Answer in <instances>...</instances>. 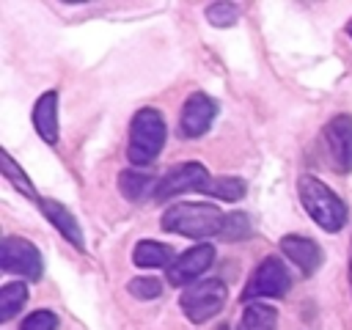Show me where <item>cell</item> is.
<instances>
[{"mask_svg": "<svg viewBox=\"0 0 352 330\" xmlns=\"http://www.w3.org/2000/svg\"><path fill=\"white\" fill-rule=\"evenodd\" d=\"M160 226L170 234L204 239V236H214L223 231L226 214L214 204H173L162 212Z\"/></svg>", "mask_w": 352, "mask_h": 330, "instance_id": "6da1fadb", "label": "cell"}, {"mask_svg": "<svg viewBox=\"0 0 352 330\" xmlns=\"http://www.w3.org/2000/svg\"><path fill=\"white\" fill-rule=\"evenodd\" d=\"M297 192H300V201L305 206V212L314 217V223L324 231H341L344 223H346V206L344 201L330 190L324 187L316 176H300L297 179Z\"/></svg>", "mask_w": 352, "mask_h": 330, "instance_id": "7a4b0ae2", "label": "cell"}, {"mask_svg": "<svg viewBox=\"0 0 352 330\" xmlns=\"http://www.w3.org/2000/svg\"><path fill=\"white\" fill-rule=\"evenodd\" d=\"M165 146V121L160 110L143 107L135 113L129 124V162L132 165H148Z\"/></svg>", "mask_w": 352, "mask_h": 330, "instance_id": "3957f363", "label": "cell"}, {"mask_svg": "<svg viewBox=\"0 0 352 330\" xmlns=\"http://www.w3.org/2000/svg\"><path fill=\"white\" fill-rule=\"evenodd\" d=\"M226 302V283L217 280V278H209V280H198V283H190L184 292H182V311L190 322L201 324L206 319H212Z\"/></svg>", "mask_w": 352, "mask_h": 330, "instance_id": "277c9868", "label": "cell"}, {"mask_svg": "<svg viewBox=\"0 0 352 330\" xmlns=\"http://www.w3.org/2000/svg\"><path fill=\"white\" fill-rule=\"evenodd\" d=\"M212 184V176L204 165L198 162H182L176 168H170L162 179H157L154 190H151V198L154 201H168V198H176V195H184V192H206V187Z\"/></svg>", "mask_w": 352, "mask_h": 330, "instance_id": "5b68a950", "label": "cell"}, {"mask_svg": "<svg viewBox=\"0 0 352 330\" xmlns=\"http://www.w3.org/2000/svg\"><path fill=\"white\" fill-rule=\"evenodd\" d=\"M292 286V278L286 272V264L278 256H267L264 261H258V267L253 270L242 297L245 300H256V297H283Z\"/></svg>", "mask_w": 352, "mask_h": 330, "instance_id": "8992f818", "label": "cell"}, {"mask_svg": "<svg viewBox=\"0 0 352 330\" xmlns=\"http://www.w3.org/2000/svg\"><path fill=\"white\" fill-rule=\"evenodd\" d=\"M0 264L6 272L22 275L28 280H38L41 278V256L36 250V245H30L22 236H6L0 245Z\"/></svg>", "mask_w": 352, "mask_h": 330, "instance_id": "52a82bcc", "label": "cell"}, {"mask_svg": "<svg viewBox=\"0 0 352 330\" xmlns=\"http://www.w3.org/2000/svg\"><path fill=\"white\" fill-rule=\"evenodd\" d=\"M324 143L330 154V165L338 173L352 170V116L341 113L324 124Z\"/></svg>", "mask_w": 352, "mask_h": 330, "instance_id": "ba28073f", "label": "cell"}, {"mask_svg": "<svg viewBox=\"0 0 352 330\" xmlns=\"http://www.w3.org/2000/svg\"><path fill=\"white\" fill-rule=\"evenodd\" d=\"M212 261H214V245H195L168 267V280L173 286H190L192 280H198V275H204L212 267Z\"/></svg>", "mask_w": 352, "mask_h": 330, "instance_id": "9c48e42d", "label": "cell"}, {"mask_svg": "<svg viewBox=\"0 0 352 330\" xmlns=\"http://www.w3.org/2000/svg\"><path fill=\"white\" fill-rule=\"evenodd\" d=\"M214 113H217V104H214L212 96H206L201 91L187 96V102L182 107V116H179V126H182L184 138H201L212 126Z\"/></svg>", "mask_w": 352, "mask_h": 330, "instance_id": "30bf717a", "label": "cell"}, {"mask_svg": "<svg viewBox=\"0 0 352 330\" xmlns=\"http://www.w3.org/2000/svg\"><path fill=\"white\" fill-rule=\"evenodd\" d=\"M280 250L286 253V258L300 267L305 275H314L319 267H322V248L308 239V236H300V234H289L280 239Z\"/></svg>", "mask_w": 352, "mask_h": 330, "instance_id": "8fae6325", "label": "cell"}, {"mask_svg": "<svg viewBox=\"0 0 352 330\" xmlns=\"http://www.w3.org/2000/svg\"><path fill=\"white\" fill-rule=\"evenodd\" d=\"M41 212L47 214V220L58 228V234L66 239V242H72L74 248H85V239H82V231H80V223L74 220V214L63 206V204H58V201H50V198H44L41 201Z\"/></svg>", "mask_w": 352, "mask_h": 330, "instance_id": "7c38bea8", "label": "cell"}, {"mask_svg": "<svg viewBox=\"0 0 352 330\" xmlns=\"http://www.w3.org/2000/svg\"><path fill=\"white\" fill-rule=\"evenodd\" d=\"M33 126L41 135V140H58V91H47L44 96H38L33 107Z\"/></svg>", "mask_w": 352, "mask_h": 330, "instance_id": "4fadbf2b", "label": "cell"}, {"mask_svg": "<svg viewBox=\"0 0 352 330\" xmlns=\"http://www.w3.org/2000/svg\"><path fill=\"white\" fill-rule=\"evenodd\" d=\"M132 261L143 270H157V267H170L173 264V250L162 242H154V239H140L135 245V253H132Z\"/></svg>", "mask_w": 352, "mask_h": 330, "instance_id": "5bb4252c", "label": "cell"}, {"mask_svg": "<svg viewBox=\"0 0 352 330\" xmlns=\"http://www.w3.org/2000/svg\"><path fill=\"white\" fill-rule=\"evenodd\" d=\"M275 324H278V311H275L272 305L250 302V305L242 311L236 330H275Z\"/></svg>", "mask_w": 352, "mask_h": 330, "instance_id": "9a60e30c", "label": "cell"}, {"mask_svg": "<svg viewBox=\"0 0 352 330\" xmlns=\"http://www.w3.org/2000/svg\"><path fill=\"white\" fill-rule=\"evenodd\" d=\"M25 302H28V286L25 283H6L0 289V322L14 319Z\"/></svg>", "mask_w": 352, "mask_h": 330, "instance_id": "2e32d148", "label": "cell"}, {"mask_svg": "<svg viewBox=\"0 0 352 330\" xmlns=\"http://www.w3.org/2000/svg\"><path fill=\"white\" fill-rule=\"evenodd\" d=\"M206 195L220 198V201H239L245 195V182L239 176H220L212 179V184L206 187Z\"/></svg>", "mask_w": 352, "mask_h": 330, "instance_id": "e0dca14e", "label": "cell"}, {"mask_svg": "<svg viewBox=\"0 0 352 330\" xmlns=\"http://www.w3.org/2000/svg\"><path fill=\"white\" fill-rule=\"evenodd\" d=\"M118 187H121V192H124L126 198H132V201H140V198L146 195V190H148V187L154 190L151 176L138 173V170H124V173L118 176Z\"/></svg>", "mask_w": 352, "mask_h": 330, "instance_id": "ac0fdd59", "label": "cell"}, {"mask_svg": "<svg viewBox=\"0 0 352 330\" xmlns=\"http://www.w3.org/2000/svg\"><path fill=\"white\" fill-rule=\"evenodd\" d=\"M0 168H3V176L19 190V192H25V195H30L33 198V184L28 182V176H25V170H19L16 168V162L8 157V154H0Z\"/></svg>", "mask_w": 352, "mask_h": 330, "instance_id": "d6986e66", "label": "cell"}, {"mask_svg": "<svg viewBox=\"0 0 352 330\" xmlns=\"http://www.w3.org/2000/svg\"><path fill=\"white\" fill-rule=\"evenodd\" d=\"M236 16H239V8L234 3H212L206 8V19L217 28H231L236 22Z\"/></svg>", "mask_w": 352, "mask_h": 330, "instance_id": "ffe728a7", "label": "cell"}, {"mask_svg": "<svg viewBox=\"0 0 352 330\" xmlns=\"http://www.w3.org/2000/svg\"><path fill=\"white\" fill-rule=\"evenodd\" d=\"M129 294L138 297V300H154L162 294V283L157 278H132L129 280Z\"/></svg>", "mask_w": 352, "mask_h": 330, "instance_id": "44dd1931", "label": "cell"}, {"mask_svg": "<svg viewBox=\"0 0 352 330\" xmlns=\"http://www.w3.org/2000/svg\"><path fill=\"white\" fill-rule=\"evenodd\" d=\"M250 234V220L248 214L242 212H234V214H226V226L220 231L223 239H239V236H248Z\"/></svg>", "mask_w": 352, "mask_h": 330, "instance_id": "7402d4cb", "label": "cell"}, {"mask_svg": "<svg viewBox=\"0 0 352 330\" xmlns=\"http://www.w3.org/2000/svg\"><path fill=\"white\" fill-rule=\"evenodd\" d=\"M58 327V316L52 311H33L19 330H55Z\"/></svg>", "mask_w": 352, "mask_h": 330, "instance_id": "603a6c76", "label": "cell"}, {"mask_svg": "<svg viewBox=\"0 0 352 330\" xmlns=\"http://www.w3.org/2000/svg\"><path fill=\"white\" fill-rule=\"evenodd\" d=\"M346 33H349V36H352V19H349V25H346Z\"/></svg>", "mask_w": 352, "mask_h": 330, "instance_id": "cb8c5ba5", "label": "cell"}, {"mask_svg": "<svg viewBox=\"0 0 352 330\" xmlns=\"http://www.w3.org/2000/svg\"><path fill=\"white\" fill-rule=\"evenodd\" d=\"M349 283H352V261H349Z\"/></svg>", "mask_w": 352, "mask_h": 330, "instance_id": "d4e9b609", "label": "cell"}]
</instances>
